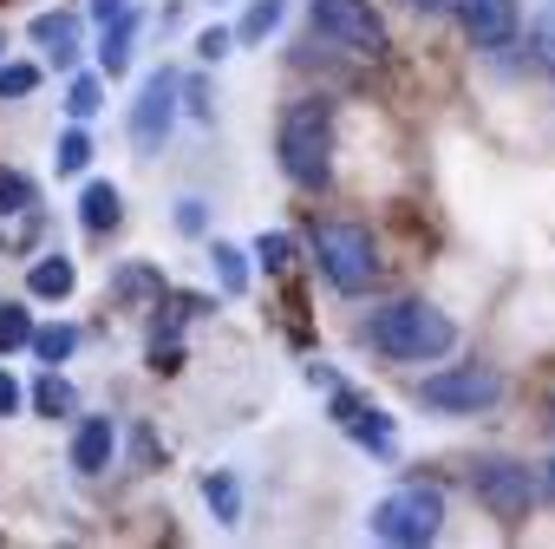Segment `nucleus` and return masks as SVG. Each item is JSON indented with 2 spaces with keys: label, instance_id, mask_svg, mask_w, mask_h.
<instances>
[{
  "label": "nucleus",
  "instance_id": "nucleus-1",
  "mask_svg": "<svg viewBox=\"0 0 555 549\" xmlns=\"http://www.w3.org/2000/svg\"><path fill=\"white\" fill-rule=\"evenodd\" d=\"M366 341H373V354L412 367V360H444L451 341H457V328H451V315H438L431 302H392V308H379V315L366 321Z\"/></svg>",
  "mask_w": 555,
  "mask_h": 549
},
{
  "label": "nucleus",
  "instance_id": "nucleus-2",
  "mask_svg": "<svg viewBox=\"0 0 555 549\" xmlns=\"http://www.w3.org/2000/svg\"><path fill=\"white\" fill-rule=\"evenodd\" d=\"M274 151H282V170L301 183V190H321L327 170H334V125H327V105L321 99H301L282 112V138H274Z\"/></svg>",
  "mask_w": 555,
  "mask_h": 549
},
{
  "label": "nucleus",
  "instance_id": "nucleus-3",
  "mask_svg": "<svg viewBox=\"0 0 555 549\" xmlns=\"http://www.w3.org/2000/svg\"><path fill=\"white\" fill-rule=\"evenodd\" d=\"M314 261L340 295H366L379 282V248H373V229H360V222H321L314 229Z\"/></svg>",
  "mask_w": 555,
  "mask_h": 549
},
{
  "label": "nucleus",
  "instance_id": "nucleus-4",
  "mask_svg": "<svg viewBox=\"0 0 555 549\" xmlns=\"http://www.w3.org/2000/svg\"><path fill=\"white\" fill-rule=\"evenodd\" d=\"M444 523V490L438 484H405L373 503V536L379 542H431Z\"/></svg>",
  "mask_w": 555,
  "mask_h": 549
},
{
  "label": "nucleus",
  "instance_id": "nucleus-5",
  "mask_svg": "<svg viewBox=\"0 0 555 549\" xmlns=\"http://www.w3.org/2000/svg\"><path fill=\"white\" fill-rule=\"evenodd\" d=\"M314 34L347 47V53H366V60L386 53V27H379V14L366 0H314Z\"/></svg>",
  "mask_w": 555,
  "mask_h": 549
},
{
  "label": "nucleus",
  "instance_id": "nucleus-6",
  "mask_svg": "<svg viewBox=\"0 0 555 549\" xmlns=\"http://www.w3.org/2000/svg\"><path fill=\"white\" fill-rule=\"evenodd\" d=\"M470 490H477V503H483L490 516H503V523H522L529 503H535V477H529V464H516V458L477 464V471H470Z\"/></svg>",
  "mask_w": 555,
  "mask_h": 549
},
{
  "label": "nucleus",
  "instance_id": "nucleus-7",
  "mask_svg": "<svg viewBox=\"0 0 555 549\" xmlns=\"http://www.w3.org/2000/svg\"><path fill=\"white\" fill-rule=\"evenodd\" d=\"M418 399H425L431 412H483V406L503 399V380H496L490 367H451V373H431V380L418 386Z\"/></svg>",
  "mask_w": 555,
  "mask_h": 549
},
{
  "label": "nucleus",
  "instance_id": "nucleus-8",
  "mask_svg": "<svg viewBox=\"0 0 555 549\" xmlns=\"http://www.w3.org/2000/svg\"><path fill=\"white\" fill-rule=\"evenodd\" d=\"M457 27H464V40L470 47H483V53H496V47H509L516 40V0H457Z\"/></svg>",
  "mask_w": 555,
  "mask_h": 549
},
{
  "label": "nucleus",
  "instance_id": "nucleus-9",
  "mask_svg": "<svg viewBox=\"0 0 555 549\" xmlns=\"http://www.w3.org/2000/svg\"><path fill=\"white\" fill-rule=\"evenodd\" d=\"M170 118H177V73H151L144 92H138V105H131V138L157 144L170 131Z\"/></svg>",
  "mask_w": 555,
  "mask_h": 549
},
{
  "label": "nucleus",
  "instance_id": "nucleus-10",
  "mask_svg": "<svg viewBox=\"0 0 555 549\" xmlns=\"http://www.w3.org/2000/svg\"><path fill=\"white\" fill-rule=\"evenodd\" d=\"M334 419H340L366 451H392V419H386L379 406H360L353 393H340V412H334Z\"/></svg>",
  "mask_w": 555,
  "mask_h": 549
},
{
  "label": "nucleus",
  "instance_id": "nucleus-11",
  "mask_svg": "<svg viewBox=\"0 0 555 549\" xmlns=\"http://www.w3.org/2000/svg\"><path fill=\"white\" fill-rule=\"evenodd\" d=\"M112 451H118L112 419H86V425H79V438H73V464H79V471H105V464H112Z\"/></svg>",
  "mask_w": 555,
  "mask_h": 549
},
{
  "label": "nucleus",
  "instance_id": "nucleus-12",
  "mask_svg": "<svg viewBox=\"0 0 555 549\" xmlns=\"http://www.w3.org/2000/svg\"><path fill=\"white\" fill-rule=\"evenodd\" d=\"M118 216H125L118 183H86V196H79V222H86L92 235H105V229H118Z\"/></svg>",
  "mask_w": 555,
  "mask_h": 549
},
{
  "label": "nucleus",
  "instance_id": "nucleus-13",
  "mask_svg": "<svg viewBox=\"0 0 555 549\" xmlns=\"http://www.w3.org/2000/svg\"><path fill=\"white\" fill-rule=\"evenodd\" d=\"M73 282H79V268H73L66 255H47V261H34V268H27V289H34L40 302H66V295H73Z\"/></svg>",
  "mask_w": 555,
  "mask_h": 549
},
{
  "label": "nucleus",
  "instance_id": "nucleus-14",
  "mask_svg": "<svg viewBox=\"0 0 555 549\" xmlns=\"http://www.w3.org/2000/svg\"><path fill=\"white\" fill-rule=\"evenodd\" d=\"M34 40L66 66V60L79 53V14H66V8H60V14H40V21H34Z\"/></svg>",
  "mask_w": 555,
  "mask_h": 549
},
{
  "label": "nucleus",
  "instance_id": "nucleus-15",
  "mask_svg": "<svg viewBox=\"0 0 555 549\" xmlns=\"http://www.w3.org/2000/svg\"><path fill=\"white\" fill-rule=\"evenodd\" d=\"M131 40H138V14H125V21H112V27H105V40H99V66H105L112 79L131 66Z\"/></svg>",
  "mask_w": 555,
  "mask_h": 549
},
{
  "label": "nucleus",
  "instance_id": "nucleus-16",
  "mask_svg": "<svg viewBox=\"0 0 555 549\" xmlns=\"http://www.w3.org/2000/svg\"><path fill=\"white\" fill-rule=\"evenodd\" d=\"M209 268H216L222 295H242V289H248V261H242V248H235V242H216V248H209Z\"/></svg>",
  "mask_w": 555,
  "mask_h": 549
},
{
  "label": "nucleus",
  "instance_id": "nucleus-17",
  "mask_svg": "<svg viewBox=\"0 0 555 549\" xmlns=\"http://www.w3.org/2000/svg\"><path fill=\"white\" fill-rule=\"evenodd\" d=\"M282 14H288V0H255V8L242 14V27H235V40H248V47L268 40L274 27H282Z\"/></svg>",
  "mask_w": 555,
  "mask_h": 549
},
{
  "label": "nucleus",
  "instance_id": "nucleus-18",
  "mask_svg": "<svg viewBox=\"0 0 555 549\" xmlns=\"http://www.w3.org/2000/svg\"><path fill=\"white\" fill-rule=\"evenodd\" d=\"M203 497H209V510H216V523H242V490H235V477H222V471H209V477H203Z\"/></svg>",
  "mask_w": 555,
  "mask_h": 549
},
{
  "label": "nucleus",
  "instance_id": "nucleus-19",
  "mask_svg": "<svg viewBox=\"0 0 555 549\" xmlns=\"http://www.w3.org/2000/svg\"><path fill=\"white\" fill-rule=\"evenodd\" d=\"M255 255H261V268H268V274H288V268H295V235H282V229H261Z\"/></svg>",
  "mask_w": 555,
  "mask_h": 549
},
{
  "label": "nucleus",
  "instance_id": "nucleus-20",
  "mask_svg": "<svg viewBox=\"0 0 555 549\" xmlns=\"http://www.w3.org/2000/svg\"><path fill=\"white\" fill-rule=\"evenodd\" d=\"M14 347H34V315L21 302L0 308V354H14Z\"/></svg>",
  "mask_w": 555,
  "mask_h": 549
},
{
  "label": "nucleus",
  "instance_id": "nucleus-21",
  "mask_svg": "<svg viewBox=\"0 0 555 549\" xmlns=\"http://www.w3.org/2000/svg\"><path fill=\"white\" fill-rule=\"evenodd\" d=\"M34 209V183L21 170H0V216H27Z\"/></svg>",
  "mask_w": 555,
  "mask_h": 549
},
{
  "label": "nucleus",
  "instance_id": "nucleus-22",
  "mask_svg": "<svg viewBox=\"0 0 555 549\" xmlns=\"http://www.w3.org/2000/svg\"><path fill=\"white\" fill-rule=\"evenodd\" d=\"M73 347H79V334H73L66 321H60V328H34V354H40V360H53V367H60Z\"/></svg>",
  "mask_w": 555,
  "mask_h": 549
},
{
  "label": "nucleus",
  "instance_id": "nucleus-23",
  "mask_svg": "<svg viewBox=\"0 0 555 549\" xmlns=\"http://www.w3.org/2000/svg\"><path fill=\"white\" fill-rule=\"evenodd\" d=\"M53 157H60V177H79V170L92 164V138H86V131H66Z\"/></svg>",
  "mask_w": 555,
  "mask_h": 549
},
{
  "label": "nucleus",
  "instance_id": "nucleus-24",
  "mask_svg": "<svg viewBox=\"0 0 555 549\" xmlns=\"http://www.w3.org/2000/svg\"><path fill=\"white\" fill-rule=\"evenodd\" d=\"M34 399H40V412H53V419H60V412H73V386H66L60 373H47V380L34 386Z\"/></svg>",
  "mask_w": 555,
  "mask_h": 549
},
{
  "label": "nucleus",
  "instance_id": "nucleus-25",
  "mask_svg": "<svg viewBox=\"0 0 555 549\" xmlns=\"http://www.w3.org/2000/svg\"><path fill=\"white\" fill-rule=\"evenodd\" d=\"M105 105V92H99V79H73V92H66V112L73 118H92Z\"/></svg>",
  "mask_w": 555,
  "mask_h": 549
},
{
  "label": "nucleus",
  "instance_id": "nucleus-26",
  "mask_svg": "<svg viewBox=\"0 0 555 549\" xmlns=\"http://www.w3.org/2000/svg\"><path fill=\"white\" fill-rule=\"evenodd\" d=\"M40 86V66H0V99H27Z\"/></svg>",
  "mask_w": 555,
  "mask_h": 549
},
{
  "label": "nucleus",
  "instance_id": "nucleus-27",
  "mask_svg": "<svg viewBox=\"0 0 555 549\" xmlns=\"http://www.w3.org/2000/svg\"><path fill=\"white\" fill-rule=\"evenodd\" d=\"M229 40H235V34H222V27H209V34L196 40V53H203V60H222V53H229Z\"/></svg>",
  "mask_w": 555,
  "mask_h": 549
},
{
  "label": "nucleus",
  "instance_id": "nucleus-28",
  "mask_svg": "<svg viewBox=\"0 0 555 549\" xmlns=\"http://www.w3.org/2000/svg\"><path fill=\"white\" fill-rule=\"evenodd\" d=\"M177 229H190V235L203 229V203H196V196H183V203H177Z\"/></svg>",
  "mask_w": 555,
  "mask_h": 549
},
{
  "label": "nucleus",
  "instance_id": "nucleus-29",
  "mask_svg": "<svg viewBox=\"0 0 555 549\" xmlns=\"http://www.w3.org/2000/svg\"><path fill=\"white\" fill-rule=\"evenodd\" d=\"M125 14H131L125 0H92V21H105V27H112V21H125Z\"/></svg>",
  "mask_w": 555,
  "mask_h": 549
},
{
  "label": "nucleus",
  "instance_id": "nucleus-30",
  "mask_svg": "<svg viewBox=\"0 0 555 549\" xmlns=\"http://www.w3.org/2000/svg\"><path fill=\"white\" fill-rule=\"evenodd\" d=\"M21 406V386H14V373H0V419H8Z\"/></svg>",
  "mask_w": 555,
  "mask_h": 549
},
{
  "label": "nucleus",
  "instance_id": "nucleus-31",
  "mask_svg": "<svg viewBox=\"0 0 555 549\" xmlns=\"http://www.w3.org/2000/svg\"><path fill=\"white\" fill-rule=\"evenodd\" d=\"M405 8H425V14H451L457 0H405Z\"/></svg>",
  "mask_w": 555,
  "mask_h": 549
},
{
  "label": "nucleus",
  "instance_id": "nucleus-32",
  "mask_svg": "<svg viewBox=\"0 0 555 549\" xmlns=\"http://www.w3.org/2000/svg\"><path fill=\"white\" fill-rule=\"evenodd\" d=\"M548 497H555V464H548Z\"/></svg>",
  "mask_w": 555,
  "mask_h": 549
},
{
  "label": "nucleus",
  "instance_id": "nucleus-33",
  "mask_svg": "<svg viewBox=\"0 0 555 549\" xmlns=\"http://www.w3.org/2000/svg\"><path fill=\"white\" fill-rule=\"evenodd\" d=\"M0 47H8V40H0Z\"/></svg>",
  "mask_w": 555,
  "mask_h": 549
}]
</instances>
